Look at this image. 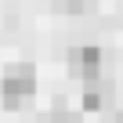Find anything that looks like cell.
<instances>
[{"label":"cell","instance_id":"obj_4","mask_svg":"<svg viewBox=\"0 0 123 123\" xmlns=\"http://www.w3.org/2000/svg\"><path fill=\"white\" fill-rule=\"evenodd\" d=\"M43 123H80V112H76V109H65V105L58 101V105L43 116Z\"/></svg>","mask_w":123,"mask_h":123},{"label":"cell","instance_id":"obj_2","mask_svg":"<svg viewBox=\"0 0 123 123\" xmlns=\"http://www.w3.org/2000/svg\"><path fill=\"white\" fill-rule=\"evenodd\" d=\"M69 73L80 80H98L101 76V47L94 43H80L69 51Z\"/></svg>","mask_w":123,"mask_h":123},{"label":"cell","instance_id":"obj_3","mask_svg":"<svg viewBox=\"0 0 123 123\" xmlns=\"http://www.w3.org/2000/svg\"><path fill=\"white\" fill-rule=\"evenodd\" d=\"M112 101V83L109 80H83V98H80V105H83V112H101L105 105Z\"/></svg>","mask_w":123,"mask_h":123},{"label":"cell","instance_id":"obj_1","mask_svg":"<svg viewBox=\"0 0 123 123\" xmlns=\"http://www.w3.org/2000/svg\"><path fill=\"white\" fill-rule=\"evenodd\" d=\"M0 94H4L7 109H22L33 94H36V69L29 62H18V65H7L4 80H0Z\"/></svg>","mask_w":123,"mask_h":123}]
</instances>
